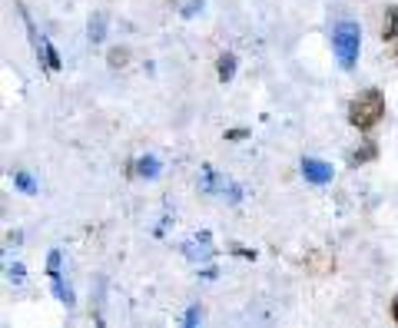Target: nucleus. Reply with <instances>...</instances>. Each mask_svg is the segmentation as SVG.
Returning <instances> with one entry per match:
<instances>
[{
    "label": "nucleus",
    "mask_w": 398,
    "mask_h": 328,
    "mask_svg": "<svg viewBox=\"0 0 398 328\" xmlns=\"http://www.w3.org/2000/svg\"><path fill=\"white\" fill-rule=\"evenodd\" d=\"M385 116V97H382V90L369 87L362 90L359 97L349 103V123L355 126V129H372V126H379V120Z\"/></svg>",
    "instance_id": "1"
},
{
    "label": "nucleus",
    "mask_w": 398,
    "mask_h": 328,
    "mask_svg": "<svg viewBox=\"0 0 398 328\" xmlns=\"http://www.w3.org/2000/svg\"><path fill=\"white\" fill-rule=\"evenodd\" d=\"M332 47H335V57H339L342 70H352L355 60H359V50H362V27L355 20L335 23V30H332Z\"/></svg>",
    "instance_id": "2"
},
{
    "label": "nucleus",
    "mask_w": 398,
    "mask_h": 328,
    "mask_svg": "<svg viewBox=\"0 0 398 328\" xmlns=\"http://www.w3.org/2000/svg\"><path fill=\"white\" fill-rule=\"evenodd\" d=\"M302 176H305L312 186H325V183H332V166L309 156V159H302Z\"/></svg>",
    "instance_id": "3"
},
{
    "label": "nucleus",
    "mask_w": 398,
    "mask_h": 328,
    "mask_svg": "<svg viewBox=\"0 0 398 328\" xmlns=\"http://www.w3.org/2000/svg\"><path fill=\"white\" fill-rule=\"evenodd\" d=\"M136 173L143 176V179H156V176H159V159H156V156H143V159H136Z\"/></svg>",
    "instance_id": "4"
},
{
    "label": "nucleus",
    "mask_w": 398,
    "mask_h": 328,
    "mask_svg": "<svg viewBox=\"0 0 398 328\" xmlns=\"http://www.w3.org/2000/svg\"><path fill=\"white\" fill-rule=\"evenodd\" d=\"M382 40H398V7L385 10V27H382Z\"/></svg>",
    "instance_id": "5"
},
{
    "label": "nucleus",
    "mask_w": 398,
    "mask_h": 328,
    "mask_svg": "<svg viewBox=\"0 0 398 328\" xmlns=\"http://www.w3.org/2000/svg\"><path fill=\"white\" fill-rule=\"evenodd\" d=\"M216 70H219V80H223V83H229V80L236 77V57H233V53H223Z\"/></svg>",
    "instance_id": "6"
},
{
    "label": "nucleus",
    "mask_w": 398,
    "mask_h": 328,
    "mask_svg": "<svg viewBox=\"0 0 398 328\" xmlns=\"http://www.w3.org/2000/svg\"><path fill=\"white\" fill-rule=\"evenodd\" d=\"M309 269L315 272V275H322V272H329V269H335V259H332L329 252H322V255H315V259L309 262Z\"/></svg>",
    "instance_id": "7"
},
{
    "label": "nucleus",
    "mask_w": 398,
    "mask_h": 328,
    "mask_svg": "<svg viewBox=\"0 0 398 328\" xmlns=\"http://www.w3.org/2000/svg\"><path fill=\"white\" fill-rule=\"evenodd\" d=\"M110 67L117 70V67H127V60H130V50L127 47H117V50H110Z\"/></svg>",
    "instance_id": "8"
},
{
    "label": "nucleus",
    "mask_w": 398,
    "mask_h": 328,
    "mask_svg": "<svg viewBox=\"0 0 398 328\" xmlns=\"http://www.w3.org/2000/svg\"><path fill=\"white\" fill-rule=\"evenodd\" d=\"M103 23H107V17H103V14H97V20H90V40H93V43H100V40H103Z\"/></svg>",
    "instance_id": "9"
},
{
    "label": "nucleus",
    "mask_w": 398,
    "mask_h": 328,
    "mask_svg": "<svg viewBox=\"0 0 398 328\" xmlns=\"http://www.w3.org/2000/svg\"><path fill=\"white\" fill-rule=\"evenodd\" d=\"M47 272H50V282H53V279H63V275H60V252H57V249L50 252V259H47Z\"/></svg>",
    "instance_id": "10"
},
{
    "label": "nucleus",
    "mask_w": 398,
    "mask_h": 328,
    "mask_svg": "<svg viewBox=\"0 0 398 328\" xmlns=\"http://www.w3.org/2000/svg\"><path fill=\"white\" fill-rule=\"evenodd\" d=\"M14 183H17V186H20V189H23V193H27V196H33V193H37V186H33V179H30L27 173H17V176H14Z\"/></svg>",
    "instance_id": "11"
},
{
    "label": "nucleus",
    "mask_w": 398,
    "mask_h": 328,
    "mask_svg": "<svg viewBox=\"0 0 398 328\" xmlns=\"http://www.w3.org/2000/svg\"><path fill=\"white\" fill-rule=\"evenodd\" d=\"M375 156V146H365V149H359V153H352V166H359V163H365V159H372Z\"/></svg>",
    "instance_id": "12"
},
{
    "label": "nucleus",
    "mask_w": 398,
    "mask_h": 328,
    "mask_svg": "<svg viewBox=\"0 0 398 328\" xmlns=\"http://www.w3.org/2000/svg\"><path fill=\"white\" fill-rule=\"evenodd\" d=\"M7 279L10 282H23V265H17V262H14V265L7 269Z\"/></svg>",
    "instance_id": "13"
},
{
    "label": "nucleus",
    "mask_w": 398,
    "mask_h": 328,
    "mask_svg": "<svg viewBox=\"0 0 398 328\" xmlns=\"http://www.w3.org/2000/svg\"><path fill=\"white\" fill-rule=\"evenodd\" d=\"M199 319H203V312H199V309H189V312H186V325H196Z\"/></svg>",
    "instance_id": "14"
},
{
    "label": "nucleus",
    "mask_w": 398,
    "mask_h": 328,
    "mask_svg": "<svg viewBox=\"0 0 398 328\" xmlns=\"http://www.w3.org/2000/svg\"><path fill=\"white\" fill-rule=\"evenodd\" d=\"M392 319L398 322V295H395V302H392Z\"/></svg>",
    "instance_id": "15"
},
{
    "label": "nucleus",
    "mask_w": 398,
    "mask_h": 328,
    "mask_svg": "<svg viewBox=\"0 0 398 328\" xmlns=\"http://www.w3.org/2000/svg\"><path fill=\"white\" fill-rule=\"evenodd\" d=\"M392 60H395V63H398V43H395V50H392Z\"/></svg>",
    "instance_id": "16"
}]
</instances>
